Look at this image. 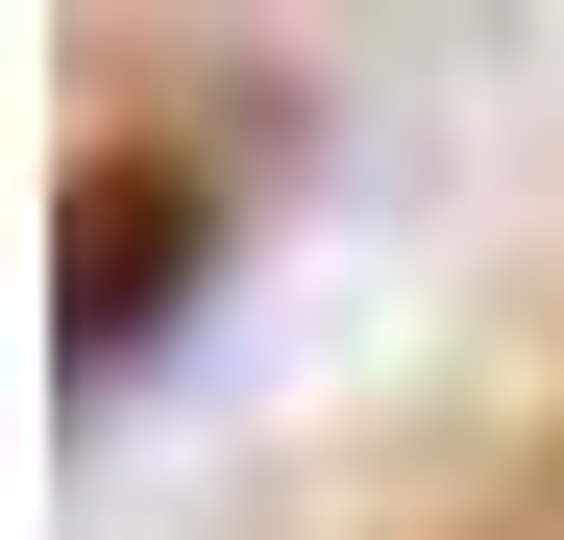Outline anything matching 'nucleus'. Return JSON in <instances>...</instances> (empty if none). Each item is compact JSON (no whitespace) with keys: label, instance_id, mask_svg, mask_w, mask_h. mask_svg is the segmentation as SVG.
Segmentation results:
<instances>
[{"label":"nucleus","instance_id":"f257e3e1","mask_svg":"<svg viewBox=\"0 0 564 540\" xmlns=\"http://www.w3.org/2000/svg\"><path fill=\"white\" fill-rule=\"evenodd\" d=\"M172 270H197V172L99 148V172H74V344H148V320H172Z\"/></svg>","mask_w":564,"mask_h":540}]
</instances>
